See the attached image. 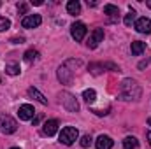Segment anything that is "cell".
<instances>
[{
	"label": "cell",
	"instance_id": "26",
	"mask_svg": "<svg viewBox=\"0 0 151 149\" xmlns=\"http://www.w3.org/2000/svg\"><path fill=\"white\" fill-rule=\"evenodd\" d=\"M34 5H42V0H32Z\"/></svg>",
	"mask_w": 151,
	"mask_h": 149
},
{
	"label": "cell",
	"instance_id": "6",
	"mask_svg": "<svg viewBox=\"0 0 151 149\" xmlns=\"http://www.w3.org/2000/svg\"><path fill=\"white\" fill-rule=\"evenodd\" d=\"M104 40V28H95L91 34H90V39H88V47L90 49H95L100 42Z\"/></svg>",
	"mask_w": 151,
	"mask_h": 149
},
{
	"label": "cell",
	"instance_id": "30",
	"mask_svg": "<svg viewBox=\"0 0 151 149\" xmlns=\"http://www.w3.org/2000/svg\"><path fill=\"white\" fill-rule=\"evenodd\" d=\"M11 149H19V148H11Z\"/></svg>",
	"mask_w": 151,
	"mask_h": 149
},
{
	"label": "cell",
	"instance_id": "19",
	"mask_svg": "<svg viewBox=\"0 0 151 149\" xmlns=\"http://www.w3.org/2000/svg\"><path fill=\"white\" fill-rule=\"evenodd\" d=\"M37 58H39V53L35 51V49H28V51L25 53V62H27V63L37 62Z\"/></svg>",
	"mask_w": 151,
	"mask_h": 149
},
{
	"label": "cell",
	"instance_id": "3",
	"mask_svg": "<svg viewBox=\"0 0 151 149\" xmlns=\"http://www.w3.org/2000/svg\"><path fill=\"white\" fill-rule=\"evenodd\" d=\"M0 130L2 133H14L18 130L16 119H12L9 114H0Z\"/></svg>",
	"mask_w": 151,
	"mask_h": 149
},
{
	"label": "cell",
	"instance_id": "22",
	"mask_svg": "<svg viewBox=\"0 0 151 149\" xmlns=\"http://www.w3.org/2000/svg\"><path fill=\"white\" fill-rule=\"evenodd\" d=\"M9 28H11V21H9L7 18L0 16V32H5V30H9Z\"/></svg>",
	"mask_w": 151,
	"mask_h": 149
},
{
	"label": "cell",
	"instance_id": "28",
	"mask_svg": "<svg viewBox=\"0 0 151 149\" xmlns=\"http://www.w3.org/2000/svg\"><path fill=\"white\" fill-rule=\"evenodd\" d=\"M146 5H148V7L151 9V0H148V2H146Z\"/></svg>",
	"mask_w": 151,
	"mask_h": 149
},
{
	"label": "cell",
	"instance_id": "9",
	"mask_svg": "<svg viewBox=\"0 0 151 149\" xmlns=\"http://www.w3.org/2000/svg\"><path fill=\"white\" fill-rule=\"evenodd\" d=\"M58 126H60V123H58L56 119H47V121L44 123V126H42V132H44V135L51 137V135H55V133L58 132Z\"/></svg>",
	"mask_w": 151,
	"mask_h": 149
},
{
	"label": "cell",
	"instance_id": "8",
	"mask_svg": "<svg viewBox=\"0 0 151 149\" xmlns=\"http://www.w3.org/2000/svg\"><path fill=\"white\" fill-rule=\"evenodd\" d=\"M70 34H72V37L79 42V40H83L84 35H86V25L84 23H81V21H77L74 23L72 27H70Z\"/></svg>",
	"mask_w": 151,
	"mask_h": 149
},
{
	"label": "cell",
	"instance_id": "7",
	"mask_svg": "<svg viewBox=\"0 0 151 149\" xmlns=\"http://www.w3.org/2000/svg\"><path fill=\"white\" fill-rule=\"evenodd\" d=\"M40 23H42V18H40L39 14H28V16L23 18L21 27H23V28H37Z\"/></svg>",
	"mask_w": 151,
	"mask_h": 149
},
{
	"label": "cell",
	"instance_id": "1",
	"mask_svg": "<svg viewBox=\"0 0 151 149\" xmlns=\"http://www.w3.org/2000/svg\"><path fill=\"white\" fill-rule=\"evenodd\" d=\"M119 97L127 102L130 100H137L141 97V86L137 84V81L134 79H123L121 86H119Z\"/></svg>",
	"mask_w": 151,
	"mask_h": 149
},
{
	"label": "cell",
	"instance_id": "5",
	"mask_svg": "<svg viewBox=\"0 0 151 149\" xmlns=\"http://www.w3.org/2000/svg\"><path fill=\"white\" fill-rule=\"evenodd\" d=\"M72 77H74V70H70V60H69L67 63H63L58 69V79H60L62 84H70Z\"/></svg>",
	"mask_w": 151,
	"mask_h": 149
},
{
	"label": "cell",
	"instance_id": "11",
	"mask_svg": "<svg viewBox=\"0 0 151 149\" xmlns=\"http://www.w3.org/2000/svg\"><path fill=\"white\" fill-rule=\"evenodd\" d=\"M34 107L32 105H28V104H25V105H21L19 107V111H18V116H19V119H23V121H28V119H32L34 117Z\"/></svg>",
	"mask_w": 151,
	"mask_h": 149
},
{
	"label": "cell",
	"instance_id": "2",
	"mask_svg": "<svg viewBox=\"0 0 151 149\" xmlns=\"http://www.w3.org/2000/svg\"><path fill=\"white\" fill-rule=\"evenodd\" d=\"M77 137H79V132H77V128H74V126H65L60 132V142L65 144V146H72L76 140H77Z\"/></svg>",
	"mask_w": 151,
	"mask_h": 149
},
{
	"label": "cell",
	"instance_id": "18",
	"mask_svg": "<svg viewBox=\"0 0 151 149\" xmlns=\"http://www.w3.org/2000/svg\"><path fill=\"white\" fill-rule=\"evenodd\" d=\"M104 12L107 14V16H111V18H116L118 14H119V9L113 5V4H107V5H104Z\"/></svg>",
	"mask_w": 151,
	"mask_h": 149
},
{
	"label": "cell",
	"instance_id": "13",
	"mask_svg": "<svg viewBox=\"0 0 151 149\" xmlns=\"http://www.w3.org/2000/svg\"><path fill=\"white\" fill-rule=\"evenodd\" d=\"M28 97H32L34 100H37L39 104H42V105H47V98L39 91L37 88H30V90H28Z\"/></svg>",
	"mask_w": 151,
	"mask_h": 149
},
{
	"label": "cell",
	"instance_id": "17",
	"mask_svg": "<svg viewBox=\"0 0 151 149\" xmlns=\"http://www.w3.org/2000/svg\"><path fill=\"white\" fill-rule=\"evenodd\" d=\"M83 98H84L88 104H93V102L97 100V93H95V90H84V91H83Z\"/></svg>",
	"mask_w": 151,
	"mask_h": 149
},
{
	"label": "cell",
	"instance_id": "4",
	"mask_svg": "<svg viewBox=\"0 0 151 149\" xmlns=\"http://www.w3.org/2000/svg\"><path fill=\"white\" fill-rule=\"evenodd\" d=\"M60 102H62V105H63L69 112H77L79 111V104H77L76 97L70 95V93H67V91L60 93Z\"/></svg>",
	"mask_w": 151,
	"mask_h": 149
},
{
	"label": "cell",
	"instance_id": "25",
	"mask_svg": "<svg viewBox=\"0 0 151 149\" xmlns=\"http://www.w3.org/2000/svg\"><path fill=\"white\" fill-rule=\"evenodd\" d=\"M11 42H12V44H21V42H23V37H19V39H11Z\"/></svg>",
	"mask_w": 151,
	"mask_h": 149
},
{
	"label": "cell",
	"instance_id": "16",
	"mask_svg": "<svg viewBox=\"0 0 151 149\" xmlns=\"http://www.w3.org/2000/svg\"><path fill=\"white\" fill-rule=\"evenodd\" d=\"M123 148L125 149H137L139 148V140L135 137H125L123 140Z\"/></svg>",
	"mask_w": 151,
	"mask_h": 149
},
{
	"label": "cell",
	"instance_id": "12",
	"mask_svg": "<svg viewBox=\"0 0 151 149\" xmlns=\"http://www.w3.org/2000/svg\"><path fill=\"white\" fill-rule=\"evenodd\" d=\"M113 139L109 137V135H100L97 140H95V146H97V149H111L113 148Z\"/></svg>",
	"mask_w": 151,
	"mask_h": 149
},
{
	"label": "cell",
	"instance_id": "10",
	"mask_svg": "<svg viewBox=\"0 0 151 149\" xmlns=\"http://www.w3.org/2000/svg\"><path fill=\"white\" fill-rule=\"evenodd\" d=\"M135 30L139 34H150L151 32V21L148 18H139L135 21Z\"/></svg>",
	"mask_w": 151,
	"mask_h": 149
},
{
	"label": "cell",
	"instance_id": "23",
	"mask_svg": "<svg viewBox=\"0 0 151 149\" xmlns=\"http://www.w3.org/2000/svg\"><path fill=\"white\" fill-rule=\"evenodd\" d=\"M83 148H90V144H91V137L90 135H84L83 139H81V142H79Z\"/></svg>",
	"mask_w": 151,
	"mask_h": 149
},
{
	"label": "cell",
	"instance_id": "14",
	"mask_svg": "<svg viewBox=\"0 0 151 149\" xmlns=\"http://www.w3.org/2000/svg\"><path fill=\"white\" fill-rule=\"evenodd\" d=\"M130 49H132V54L139 56V54H142V53L146 51V42H141V40H134V42H132V46H130Z\"/></svg>",
	"mask_w": 151,
	"mask_h": 149
},
{
	"label": "cell",
	"instance_id": "24",
	"mask_svg": "<svg viewBox=\"0 0 151 149\" xmlns=\"http://www.w3.org/2000/svg\"><path fill=\"white\" fill-rule=\"evenodd\" d=\"M27 9H28V5H27L25 2H19V4H18V12L25 14V12H27Z\"/></svg>",
	"mask_w": 151,
	"mask_h": 149
},
{
	"label": "cell",
	"instance_id": "27",
	"mask_svg": "<svg viewBox=\"0 0 151 149\" xmlns=\"http://www.w3.org/2000/svg\"><path fill=\"white\" fill-rule=\"evenodd\" d=\"M146 137H148V142H150V146H151V132H148V133H146Z\"/></svg>",
	"mask_w": 151,
	"mask_h": 149
},
{
	"label": "cell",
	"instance_id": "21",
	"mask_svg": "<svg viewBox=\"0 0 151 149\" xmlns=\"http://www.w3.org/2000/svg\"><path fill=\"white\" fill-rule=\"evenodd\" d=\"M132 23H135V11L130 9V12L125 16V25L127 27H132Z\"/></svg>",
	"mask_w": 151,
	"mask_h": 149
},
{
	"label": "cell",
	"instance_id": "15",
	"mask_svg": "<svg viewBox=\"0 0 151 149\" xmlns=\"http://www.w3.org/2000/svg\"><path fill=\"white\" fill-rule=\"evenodd\" d=\"M67 12L72 14V16H77V14L81 12V4H79L77 0H70V2L67 4Z\"/></svg>",
	"mask_w": 151,
	"mask_h": 149
},
{
	"label": "cell",
	"instance_id": "20",
	"mask_svg": "<svg viewBox=\"0 0 151 149\" xmlns=\"http://www.w3.org/2000/svg\"><path fill=\"white\" fill-rule=\"evenodd\" d=\"M5 72L9 75H18L19 74V65L18 63H7L5 65Z\"/></svg>",
	"mask_w": 151,
	"mask_h": 149
},
{
	"label": "cell",
	"instance_id": "29",
	"mask_svg": "<svg viewBox=\"0 0 151 149\" xmlns=\"http://www.w3.org/2000/svg\"><path fill=\"white\" fill-rule=\"evenodd\" d=\"M148 125L151 126V117H148Z\"/></svg>",
	"mask_w": 151,
	"mask_h": 149
}]
</instances>
